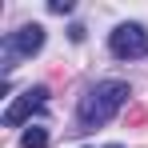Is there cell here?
Segmentation results:
<instances>
[{"label": "cell", "instance_id": "cell-1", "mask_svg": "<svg viewBox=\"0 0 148 148\" xmlns=\"http://www.w3.org/2000/svg\"><path fill=\"white\" fill-rule=\"evenodd\" d=\"M124 100H128V84H124V80H100L96 88L80 100V108H76L80 132H92L100 124H108L124 108Z\"/></svg>", "mask_w": 148, "mask_h": 148}, {"label": "cell", "instance_id": "cell-2", "mask_svg": "<svg viewBox=\"0 0 148 148\" xmlns=\"http://www.w3.org/2000/svg\"><path fill=\"white\" fill-rule=\"evenodd\" d=\"M40 48H44V28L40 24H24V28H16V32H8L4 36V72L16 68L20 56H36Z\"/></svg>", "mask_w": 148, "mask_h": 148}, {"label": "cell", "instance_id": "cell-3", "mask_svg": "<svg viewBox=\"0 0 148 148\" xmlns=\"http://www.w3.org/2000/svg\"><path fill=\"white\" fill-rule=\"evenodd\" d=\"M108 48L116 60H140L148 56V28L144 24H120L108 36Z\"/></svg>", "mask_w": 148, "mask_h": 148}, {"label": "cell", "instance_id": "cell-4", "mask_svg": "<svg viewBox=\"0 0 148 148\" xmlns=\"http://www.w3.org/2000/svg\"><path fill=\"white\" fill-rule=\"evenodd\" d=\"M44 100H48V88H44V84H36V88H24L20 96H16L8 108H4V128H16V124H24L28 116H32V112L44 104Z\"/></svg>", "mask_w": 148, "mask_h": 148}, {"label": "cell", "instance_id": "cell-5", "mask_svg": "<svg viewBox=\"0 0 148 148\" xmlns=\"http://www.w3.org/2000/svg\"><path fill=\"white\" fill-rule=\"evenodd\" d=\"M20 144L24 148H48V128L44 124H32L24 136H20Z\"/></svg>", "mask_w": 148, "mask_h": 148}, {"label": "cell", "instance_id": "cell-6", "mask_svg": "<svg viewBox=\"0 0 148 148\" xmlns=\"http://www.w3.org/2000/svg\"><path fill=\"white\" fill-rule=\"evenodd\" d=\"M124 120L132 124V128H136V124H144V120H148V108H144V104H132V108L124 112Z\"/></svg>", "mask_w": 148, "mask_h": 148}, {"label": "cell", "instance_id": "cell-7", "mask_svg": "<svg viewBox=\"0 0 148 148\" xmlns=\"http://www.w3.org/2000/svg\"><path fill=\"white\" fill-rule=\"evenodd\" d=\"M48 12H56V16L72 12V0H48Z\"/></svg>", "mask_w": 148, "mask_h": 148}, {"label": "cell", "instance_id": "cell-8", "mask_svg": "<svg viewBox=\"0 0 148 148\" xmlns=\"http://www.w3.org/2000/svg\"><path fill=\"white\" fill-rule=\"evenodd\" d=\"M108 148H116V144H108Z\"/></svg>", "mask_w": 148, "mask_h": 148}]
</instances>
